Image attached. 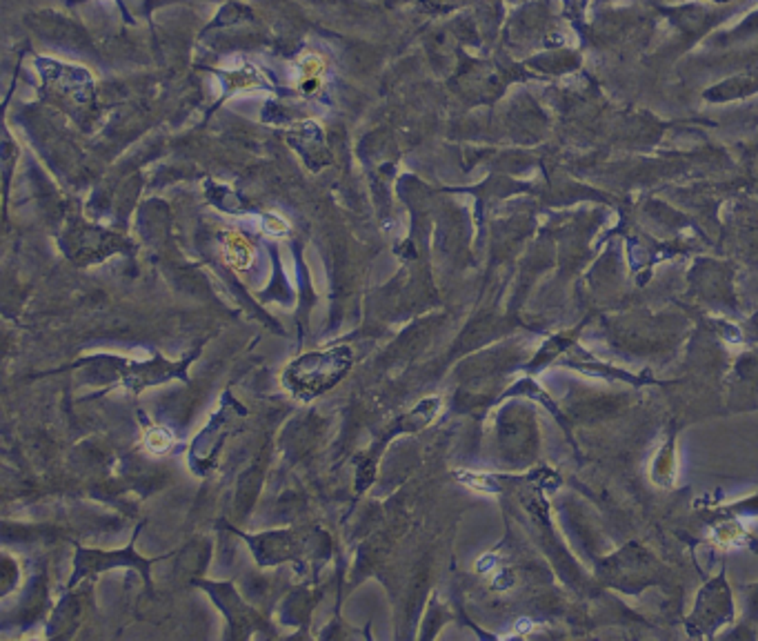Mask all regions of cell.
Returning <instances> with one entry per match:
<instances>
[{
  "mask_svg": "<svg viewBox=\"0 0 758 641\" xmlns=\"http://www.w3.org/2000/svg\"><path fill=\"white\" fill-rule=\"evenodd\" d=\"M172 441H174L172 434L165 430V428H154V430L147 432V436H145L147 448H150L152 452H158V454H160V452H167L170 446H172Z\"/></svg>",
  "mask_w": 758,
  "mask_h": 641,
  "instance_id": "7a4b0ae2",
  "label": "cell"
},
{
  "mask_svg": "<svg viewBox=\"0 0 758 641\" xmlns=\"http://www.w3.org/2000/svg\"><path fill=\"white\" fill-rule=\"evenodd\" d=\"M227 261L234 263L238 270H243L251 263V245H247V241L238 234H229L227 239Z\"/></svg>",
  "mask_w": 758,
  "mask_h": 641,
  "instance_id": "6da1fadb",
  "label": "cell"
}]
</instances>
